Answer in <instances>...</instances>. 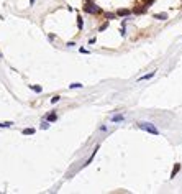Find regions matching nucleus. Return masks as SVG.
<instances>
[{"mask_svg":"<svg viewBox=\"0 0 182 194\" xmlns=\"http://www.w3.org/2000/svg\"><path fill=\"white\" fill-rule=\"evenodd\" d=\"M84 12H85V13H92V15H99V13H102V8L97 7L92 0H87L85 5H84Z\"/></svg>","mask_w":182,"mask_h":194,"instance_id":"obj_1","label":"nucleus"},{"mask_svg":"<svg viewBox=\"0 0 182 194\" xmlns=\"http://www.w3.org/2000/svg\"><path fill=\"white\" fill-rule=\"evenodd\" d=\"M138 128L144 130V132H148V133H153V135H159V130L156 128L153 124H149V122H138Z\"/></svg>","mask_w":182,"mask_h":194,"instance_id":"obj_2","label":"nucleus"},{"mask_svg":"<svg viewBox=\"0 0 182 194\" xmlns=\"http://www.w3.org/2000/svg\"><path fill=\"white\" fill-rule=\"evenodd\" d=\"M117 15H118V17H130V15H131V10L130 8H118L117 10Z\"/></svg>","mask_w":182,"mask_h":194,"instance_id":"obj_3","label":"nucleus"},{"mask_svg":"<svg viewBox=\"0 0 182 194\" xmlns=\"http://www.w3.org/2000/svg\"><path fill=\"white\" fill-rule=\"evenodd\" d=\"M179 170H181V163H176V165H174V168H172V171H171V179H174V178L177 176Z\"/></svg>","mask_w":182,"mask_h":194,"instance_id":"obj_4","label":"nucleus"},{"mask_svg":"<svg viewBox=\"0 0 182 194\" xmlns=\"http://www.w3.org/2000/svg\"><path fill=\"white\" fill-rule=\"evenodd\" d=\"M144 12H146V7H144V5H140V7H135V8L131 10V13H135V15L144 13Z\"/></svg>","mask_w":182,"mask_h":194,"instance_id":"obj_5","label":"nucleus"},{"mask_svg":"<svg viewBox=\"0 0 182 194\" xmlns=\"http://www.w3.org/2000/svg\"><path fill=\"white\" fill-rule=\"evenodd\" d=\"M97 151H99V145H97V147H95V150H94V151H92V155H90V156H89V160H87V163H84V166H87V165H90V163H92V160L95 158Z\"/></svg>","mask_w":182,"mask_h":194,"instance_id":"obj_6","label":"nucleus"},{"mask_svg":"<svg viewBox=\"0 0 182 194\" xmlns=\"http://www.w3.org/2000/svg\"><path fill=\"white\" fill-rule=\"evenodd\" d=\"M44 119L48 122H56V120H58V115H56V112H51V114H48Z\"/></svg>","mask_w":182,"mask_h":194,"instance_id":"obj_7","label":"nucleus"},{"mask_svg":"<svg viewBox=\"0 0 182 194\" xmlns=\"http://www.w3.org/2000/svg\"><path fill=\"white\" fill-rule=\"evenodd\" d=\"M154 74H156V71H153V73H149V74H144V76H141L138 81H148V79H153L154 77Z\"/></svg>","mask_w":182,"mask_h":194,"instance_id":"obj_8","label":"nucleus"},{"mask_svg":"<svg viewBox=\"0 0 182 194\" xmlns=\"http://www.w3.org/2000/svg\"><path fill=\"white\" fill-rule=\"evenodd\" d=\"M125 117H123V114H117V115L112 117V122H122Z\"/></svg>","mask_w":182,"mask_h":194,"instance_id":"obj_9","label":"nucleus"},{"mask_svg":"<svg viewBox=\"0 0 182 194\" xmlns=\"http://www.w3.org/2000/svg\"><path fill=\"white\" fill-rule=\"evenodd\" d=\"M154 18L156 20H163V22H164V20H167V13H156Z\"/></svg>","mask_w":182,"mask_h":194,"instance_id":"obj_10","label":"nucleus"},{"mask_svg":"<svg viewBox=\"0 0 182 194\" xmlns=\"http://www.w3.org/2000/svg\"><path fill=\"white\" fill-rule=\"evenodd\" d=\"M12 125H13V122H2V124H0V128H8Z\"/></svg>","mask_w":182,"mask_h":194,"instance_id":"obj_11","label":"nucleus"},{"mask_svg":"<svg viewBox=\"0 0 182 194\" xmlns=\"http://www.w3.org/2000/svg\"><path fill=\"white\" fill-rule=\"evenodd\" d=\"M77 28L79 30L84 28V20H82V17H77Z\"/></svg>","mask_w":182,"mask_h":194,"instance_id":"obj_12","label":"nucleus"},{"mask_svg":"<svg viewBox=\"0 0 182 194\" xmlns=\"http://www.w3.org/2000/svg\"><path fill=\"white\" fill-rule=\"evenodd\" d=\"M35 132H36L35 128H25V130H23V135H33Z\"/></svg>","mask_w":182,"mask_h":194,"instance_id":"obj_13","label":"nucleus"},{"mask_svg":"<svg viewBox=\"0 0 182 194\" xmlns=\"http://www.w3.org/2000/svg\"><path fill=\"white\" fill-rule=\"evenodd\" d=\"M69 87H71V89H81V87H82V84H81V82H74V84H71Z\"/></svg>","mask_w":182,"mask_h":194,"instance_id":"obj_14","label":"nucleus"},{"mask_svg":"<svg viewBox=\"0 0 182 194\" xmlns=\"http://www.w3.org/2000/svg\"><path fill=\"white\" fill-rule=\"evenodd\" d=\"M30 89H33L35 92H41L43 89H41V86H30Z\"/></svg>","mask_w":182,"mask_h":194,"instance_id":"obj_15","label":"nucleus"},{"mask_svg":"<svg viewBox=\"0 0 182 194\" xmlns=\"http://www.w3.org/2000/svg\"><path fill=\"white\" fill-rule=\"evenodd\" d=\"M154 3V0H144V7L148 8V7H151V5Z\"/></svg>","mask_w":182,"mask_h":194,"instance_id":"obj_16","label":"nucleus"},{"mask_svg":"<svg viewBox=\"0 0 182 194\" xmlns=\"http://www.w3.org/2000/svg\"><path fill=\"white\" fill-rule=\"evenodd\" d=\"M59 99H61L59 96H54L53 99H51V104H56V102H59Z\"/></svg>","mask_w":182,"mask_h":194,"instance_id":"obj_17","label":"nucleus"},{"mask_svg":"<svg viewBox=\"0 0 182 194\" xmlns=\"http://www.w3.org/2000/svg\"><path fill=\"white\" fill-rule=\"evenodd\" d=\"M105 17H107L108 20H113L115 18V13H105Z\"/></svg>","mask_w":182,"mask_h":194,"instance_id":"obj_18","label":"nucleus"},{"mask_svg":"<svg viewBox=\"0 0 182 194\" xmlns=\"http://www.w3.org/2000/svg\"><path fill=\"white\" fill-rule=\"evenodd\" d=\"M48 127H49V125H48V120H46V122H43V124H41V128H43V130H46V128H48Z\"/></svg>","mask_w":182,"mask_h":194,"instance_id":"obj_19","label":"nucleus"},{"mask_svg":"<svg viewBox=\"0 0 182 194\" xmlns=\"http://www.w3.org/2000/svg\"><path fill=\"white\" fill-rule=\"evenodd\" d=\"M107 27H108V23H104L100 28H99V31H104V30H107Z\"/></svg>","mask_w":182,"mask_h":194,"instance_id":"obj_20","label":"nucleus"},{"mask_svg":"<svg viewBox=\"0 0 182 194\" xmlns=\"http://www.w3.org/2000/svg\"><path fill=\"white\" fill-rule=\"evenodd\" d=\"M79 51H81L82 54H87V53H89V51H87V50H85V48H81V50H79Z\"/></svg>","mask_w":182,"mask_h":194,"instance_id":"obj_21","label":"nucleus"},{"mask_svg":"<svg viewBox=\"0 0 182 194\" xmlns=\"http://www.w3.org/2000/svg\"><path fill=\"white\" fill-rule=\"evenodd\" d=\"M33 3H35V0H30V5H33Z\"/></svg>","mask_w":182,"mask_h":194,"instance_id":"obj_22","label":"nucleus"},{"mask_svg":"<svg viewBox=\"0 0 182 194\" xmlns=\"http://www.w3.org/2000/svg\"><path fill=\"white\" fill-rule=\"evenodd\" d=\"M0 58H2V54H0Z\"/></svg>","mask_w":182,"mask_h":194,"instance_id":"obj_23","label":"nucleus"}]
</instances>
